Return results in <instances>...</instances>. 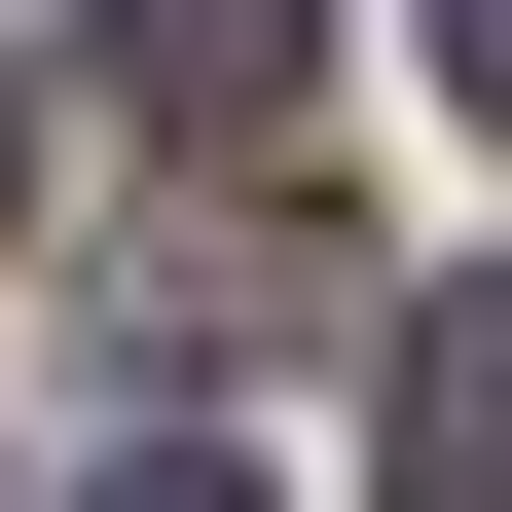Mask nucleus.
<instances>
[{
    "instance_id": "nucleus-1",
    "label": "nucleus",
    "mask_w": 512,
    "mask_h": 512,
    "mask_svg": "<svg viewBox=\"0 0 512 512\" xmlns=\"http://www.w3.org/2000/svg\"><path fill=\"white\" fill-rule=\"evenodd\" d=\"M366 476H403V512H512V256H476V293H403V366H366Z\"/></svg>"
},
{
    "instance_id": "nucleus-2",
    "label": "nucleus",
    "mask_w": 512,
    "mask_h": 512,
    "mask_svg": "<svg viewBox=\"0 0 512 512\" xmlns=\"http://www.w3.org/2000/svg\"><path fill=\"white\" fill-rule=\"evenodd\" d=\"M74 37H110V74H147V110H220V147H256V110H293V74H330V0H74Z\"/></svg>"
},
{
    "instance_id": "nucleus-3",
    "label": "nucleus",
    "mask_w": 512,
    "mask_h": 512,
    "mask_svg": "<svg viewBox=\"0 0 512 512\" xmlns=\"http://www.w3.org/2000/svg\"><path fill=\"white\" fill-rule=\"evenodd\" d=\"M110 512H256V476H220V439H147V476H110Z\"/></svg>"
},
{
    "instance_id": "nucleus-4",
    "label": "nucleus",
    "mask_w": 512,
    "mask_h": 512,
    "mask_svg": "<svg viewBox=\"0 0 512 512\" xmlns=\"http://www.w3.org/2000/svg\"><path fill=\"white\" fill-rule=\"evenodd\" d=\"M439 74H476V110H512V0H439Z\"/></svg>"
},
{
    "instance_id": "nucleus-5",
    "label": "nucleus",
    "mask_w": 512,
    "mask_h": 512,
    "mask_svg": "<svg viewBox=\"0 0 512 512\" xmlns=\"http://www.w3.org/2000/svg\"><path fill=\"white\" fill-rule=\"evenodd\" d=\"M0 220H37V74H0Z\"/></svg>"
}]
</instances>
